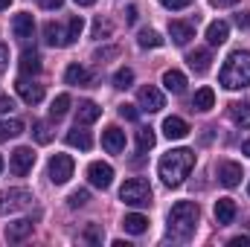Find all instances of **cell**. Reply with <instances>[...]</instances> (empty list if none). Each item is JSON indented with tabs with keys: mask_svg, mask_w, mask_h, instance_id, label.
<instances>
[{
	"mask_svg": "<svg viewBox=\"0 0 250 247\" xmlns=\"http://www.w3.org/2000/svg\"><path fill=\"white\" fill-rule=\"evenodd\" d=\"M192 166H195V151H192V148H172L169 154L160 157L157 172H160L163 184L175 189V186H181L187 181V175L192 172Z\"/></svg>",
	"mask_w": 250,
	"mask_h": 247,
	"instance_id": "6da1fadb",
	"label": "cell"
},
{
	"mask_svg": "<svg viewBox=\"0 0 250 247\" xmlns=\"http://www.w3.org/2000/svg\"><path fill=\"white\" fill-rule=\"evenodd\" d=\"M221 87L227 90H242L250 84V53L248 50H236L230 53V59L221 67V76H218Z\"/></svg>",
	"mask_w": 250,
	"mask_h": 247,
	"instance_id": "7a4b0ae2",
	"label": "cell"
},
{
	"mask_svg": "<svg viewBox=\"0 0 250 247\" xmlns=\"http://www.w3.org/2000/svg\"><path fill=\"white\" fill-rule=\"evenodd\" d=\"M198 218H201V209L198 204L192 201H178L172 209H169V236L172 239H189L198 227Z\"/></svg>",
	"mask_w": 250,
	"mask_h": 247,
	"instance_id": "3957f363",
	"label": "cell"
},
{
	"mask_svg": "<svg viewBox=\"0 0 250 247\" xmlns=\"http://www.w3.org/2000/svg\"><path fill=\"white\" fill-rule=\"evenodd\" d=\"M120 201L128 204V206H148L151 204V186L146 184L143 178H131L120 189Z\"/></svg>",
	"mask_w": 250,
	"mask_h": 247,
	"instance_id": "277c9868",
	"label": "cell"
},
{
	"mask_svg": "<svg viewBox=\"0 0 250 247\" xmlns=\"http://www.w3.org/2000/svg\"><path fill=\"white\" fill-rule=\"evenodd\" d=\"M32 204V192L29 189H3L0 192V212L3 215H12V212H21Z\"/></svg>",
	"mask_w": 250,
	"mask_h": 247,
	"instance_id": "5b68a950",
	"label": "cell"
},
{
	"mask_svg": "<svg viewBox=\"0 0 250 247\" xmlns=\"http://www.w3.org/2000/svg\"><path fill=\"white\" fill-rule=\"evenodd\" d=\"M73 169H76V163H73L70 154H53L50 157V166H47V175H50V181L56 186H62L73 178Z\"/></svg>",
	"mask_w": 250,
	"mask_h": 247,
	"instance_id": "8992f818",
	"label": "cell"
},
{
	"mask_svg": "<svg viewBox=\"0 0 250 247\" xmlns=\"http://www.w3.org/2000/svg\"><path fill=\"white\" fill-rule=\"evenodd\" d=\"M32 166H35V151H32V148L21 145V148H15V151H12V160H9V169H12V175L23 178L26 172H32Z\"/></svg>",
	"mask_w": 250,
	"mask_h": 247,
	"instance_id": "52a82bcc",
	"label": "cell"
},
{
	"mask_svg": "<svg viewBox=\"0 0 250 247\" xmlns=\"http://www.w3.org/2000/svg\"><path fill=\"white\" fill-rule=\"evenodd\" d=\"M137 102H140V108H143V111H148V114H157V111L166 105L163 93H160L154 84H146V87H140V90H137Z\"/></svg>",
	"mask_w": 250,
	"mask_h": 247,
	"instance_id": "ba28073f",
	"label": "cell"
},
{
	"mask_svg": "<svg viewBox=\"0 0 250 247\" xmlns=\"http://www.w3.org/2000/svg\"><path fill=\"white\" fill-rule=\"evenodd\" d=\"M87 181L96 186V189H108V186L114 184V169H111V163H102V160L90 163V166H87Z\"/></svg>",
	"mask_w": 250,
	"mask_h": 247,
	"instance_id": "9c48e42d",
	"label": "cell"
},
{
	"mask_svg": "<svg viewBox=\"0 0 250 247\" xmlns=\"http://www.w3.org/2000/svg\"><path fill=\"white\" fill-rule=\"evenodd\" d=\"M12 32H15L18 41H29L32 32H35V21H32V15H29V12L15 15V18H12Z\"/></svg>",
	"mask_w": 250,
	"mask_h": 247,
	"instance_id": "30bf717a",
	"label": "cell"
},
{
	"mask_svg": "<svg viewBox=\"0 0 250 247\" xmlns=\"http://www.w3.org/2000/svg\"><path fill=\"white\" fill-rule=\"evenodd\" d=\"M15 90H18V96H21L26 105H38V102L44 99V87H41V84H32V82H26V79H18V82H15Z\"/></svg>",
	"mask_w": 250,
	"mask_h": 247,
	"instance_id": "8fae6325",
	"label": "cell"
},
{
	"mask_svg": "<svg viewBox=\"0 0 250 247\" xmlns=\"http://www.w3.org/2000/svg\"><path fill=\"white\" fill-rule=\"evenodd\" d=\"M102 148H105L108 154H120L125 148V131H120L117 125L105 128V131H102Z\"/></svg>",
	"mask_w": 250,
	"mask_h": 247,
	"instance_id": "7c38bea8",
	"label": "cell"
},
{
	"mask_svg": "<svg viewBox=\"0 0 250 247\" xmlns=\"http://www.w3.org/2000/svg\"><path fill=\"white\" fill-rule=\"evenodd\" d=\"M218 184L227 186V189L239 186L242 184V166H239V163H230V160L218 163Z\"/></svg>",
	"mask_w": 250,
	"mask_h": 247,
	"instance_id": "4fadbf2b",
	"label": "cell"
},
{
	"mask_svg": "<svg viewBox=\"0 0 250 247\" xmlns=\"http://www.w3.org/2000/svg\"><path fill=\"white\" fill-rule=\"evenodd\" d=\"M169 35H172V41H175L178 47H184V44H189V41L195 38V23L172 21V23H169Z\"/></svg>",
	"mask_w": 250,
	"mask_h": 247,
	"instance_id": "5bb4252c",
	"label": "cell"
},
{
	"mask_svg": "<svg viewBox=\"0 0 250 247\" xmlns=\"http://www.w3.org/2000/svg\"><path fill=\"white\" fill-rule=\"evenodd\" d=\"M32 218H18V221H12L9 227H6V239L9 242H23L26 236H32Z\"/></svg>",
	"mask_w": 250,
	"mask_h": 247,
	"instance_id": "9a60e30c",
	"label": "cell"
},
{
	"mask_svg": "<svg viewBox=\"0 0 250 247\" xmlns=\"http://www.w3.org/2000/svg\"><path fill=\"white\" fill-rule=\"evenodd\" d=\"M227 35H230V23H227V21H212V23L207 26V41H209V47H221V44L227 41Z\"/></svg>",
	"mask_w": 250,
	"mask_h": 247,
	"instance_id": "2e32d148",
	"label": "cell"
},
{
	"mask_svg": "<svg viewBox=\"0 0 250 247\" xmlns=\"http://www.w3.org/2000/svg\"><path fill=\"white\" fill-rule=\"evenodd\" d=\"M236 218V201L233 198H218L215 201V221L224 227V224H233Z\"/></svg>",
	"mask_w": 250,
	"mask_h": 247,
	"instance_id": "e0dca14e",
	"label": "cell"
},
{
	"mask_svg": "<svg viewBox=\"0 0 250 247\" xmlns=\"http://www.w3.org/2000/svg\"><path fill=\"white\" fill-rule=\"evenodd\" d=\"M163 134H166L169 140H184L189 134L187 120H181V117H166V120H163Z\"/></svg>",
	"mask_w": 250,
	"mask_h": 247,
	"instance_id": "ac0fdd59",
	"label": "cell"
},
{
	"mask_svg": "<svg viewBox=\"0 0 250 247\" xmlns=\"http://www.w3.org/2000/svg\"><path fill=\"white\" fill-rule=\"evenodd\" d=\"M123 227H125V233H131V236H143L148 230V218L140 215V212H128L123 218Z\"/></svg>",
	"mask_w": 250,
	"mask_h": 247,
	"instance_id": "d6986e66",
	"label": "cell"
},
{
	"mask_svg": "<svg viewBox=\"0 0 250 247\" xmlns=\"http://www.w3.org/2000/svg\"><path fill=\"white\" fill-rule=\"evenodd\" d=\"M99 114H102V108L96 105V102H82L79 105V111H76V125H90L99 120Z\"/></svg>",
	"mask_w": 250,
	"mask_h": 247,
	"instance_id": "ffe728a7",
	"label": "cell"
},
{
	"mask_svg": "<svg viewBox=\"0 0 250 247\" xmlns=\"http://www.w3.org/2000/svg\"><path fill=\"white\" fill-rule=\"evenodd\" d=\"M64 82H67V84H79V87H87V84H90V73H87L82 64H70V67L64 70Z\"/></svg>",
	"mask_w": 250,
	"mask_h": 247,
	"instance_id": "44dd1931",
	"label": "cell"
},
{
	"mask_svg": "<svg viewBox=\"0 0 250 247\" xmlns=\"http://www.w3.org/2000/svg\"><path fill=\"white\" fill-rule=\"evenodd\" d=\"M163 87H166L169 93H184V90H187V76H184L181 70H166V73H163Z\"/></svg>",
	"mask_w": 250,
	"mask_h": 247,
	"instance_id": "7402d4cb",
	"label": "cell"
},
{
	"mask_svg": "<svg viewBox=\"0 0 250 247\" xmlns=\"http://www.w3.org/2000/svg\"><path fill=\"white\" fill-rule=\"evenodd\" d=\"M212 105H215V93H212V87H201V90H195V96H192V108H195V111L207 114V111H212Z\"/></svg>",
	"mask_w": 250,
	"mask_h": 247,
	"instance_id": "603a6c76",
	"label": "cell"
},
{
	"mask_svg": "<svg viewBox=\"0 0 250 247\" xmlns=\"http://www.w3.org/2000/svg\"><path fill=\"white\" fill-rule=\"evenodd\" d=\"M67 145H73V148H82V151H87L90 145H93V137L84 131V128H73V131H67Z\"/></svg>",
	"mask_w": 250,
	"mask_h": 247,
	"instance_id": "cb8c5ba5",
	"label": "cell"
},
{
	"mask_svg": "<svg viewBox=\"0 0 250 247\" xmlns=\"http://www.w3.org/2000/svg\"><path fill=\"white\" fill-rule=\"evenodd\" d=\"M21 73H23V76L41 73V56H38L35 50H23V53H21Z\"/></svg>",
	"mask_w": 250,
	"mask_h": 247,
	"instance_id": "d4e9b609",
	"label": "cell"
},
{
	"mask_svg": "<svg viewBox=\"0 0 250 247\" xmlns=\"http://www.w3.org/2000/svg\"><path fill=\"white\" fill-rule=\"evenodd\" d=\"M44 41L50 47H67V32H64L59 23H47L44 26Z\"/></svg>",
	"mask_w": 250,
	"mask_h": 247,
	"instance_id": "484cf974",
	"label": "cell"
},
{
	"mask_svg": "<svg viewBox=\"0 0 250 247\" xmlns=\"http://www.w3.org/2000/svg\"><path fill=\"white\" fill-rule=\"evenodd\" d=\"M187 62H189V67H192L195 73H207L212 59H209V50H192V53L187 56Z\"/></svg>",
	"mask_w": 250,
	"mask_h": 247,
	"instance_id": "4316f807",
	"label": "cell"
},
{
	"mask_svg": "<svg viewBox=\"0 0 250 247\" xmlns=\"http://www.w3.org/2000/svg\"><path fill=\"white\" fill-rule=\"evenodd\" d=\"M21 134H23V123H21V120H3V123H0V143L15 140V137H21Z\"/></svg>",
	"mask_w": 250,
	"mask_h": 247,
	"instance_id": "83f0119b",
	"label": "cell"
},
{
	"mask_svg": "<svg viewBox=\"0 0 250 247\" xmlns=\"http://www.w3.org/2000/svg\"><path fill=\"white\" fill-rule=\"evenodd\" d=\"M230 120L239 125V128H250V102H239V105H233Z\"/></svg>",
	"mask_w": 250,
	"mask_h": 247,
	"instance_id": "f1b7e54d",
	"label": "cell"
},
{
	"mask_svg": "<svg viewBox=\"0 0 250 247\" xmlns=\"http://www.w3.org/2000/svg\"><path fill=\"white\" fill-rule=\"evenodd\" d=\"M67 111H70V96H67V93L56 96L53 105H50V117H53V120H62V117H67Z\"/></svg>",
	"mask_w": 250,
	"mask_h": 247,
	"instance_id": "f546056e",
	"label": "cell"
},
{
	"mask_svg": "<svg viewBox=\"0 0 250 247\" xmlns=\"http://www.w3.org/2000/svg\"><path fill=\"white\" fill-rule=\"evenodd\" d=\"M82 29H84V18H82V15H73V18L67 21V47L82 35Z\"/></svg>",
	"mask_w": 250,
	"mask_h": 247,
	"instance_id": "4dcf8cb0",
	"label": "cell"
},
{
	"mask_svg": "<svg viewBox=\"0 0 250 247\" xmlns=\"http://www.w3.org/2000/svg\"><path fill=\"white\" fill-rule=\"evenodd\" d=\"M137 41H140V47H146V50H148V47H151V50H154V47H163V38H160V32H154V29H143V32L137 35Z\"/></svg>",
	"mask_w": 250,
	"mask_h": 247,
	"instance_id": "1f68e13d",
	"label": "cell"
},
{
	"mask_svg": "<svg viewBox=\"0 0 250 247\" xmlns=\"http://www.w3.org/2000/svg\"><path fill=\"white\" fill-rule=\"evenodd\" d=\"M154 143H157V137H154L151 128H140V131H137V148H140V151L154 148Z\"/></svg>",
	"mask_w": 250,
	"mask_h": 247,
	"instance_id": "d6a6232c",
	"label": "cell"
},
{
	"mask_svg": "<svg viewBox=\"0 0 250 247\" xmlns=\"http://www.w3.org/2000/svg\"><path fill=\"white\" fill-rule=\"evenodd\" d=\"M131 82H134V70H128V67L117 70V76H114V87L125 90V87H131Z\"/></svg>",
	"mask_w": 250,
	"mask_h": 247,
	"instance_id": "836d02e7",
	"label": "cell"
},
{
	"mask_svg": "<svg viewBox=\"0 0 250 247\" xmlns=\"http://www.w3.org/2000/svg\"><path fill=\"white\" fill-rule=\"evenodd\" d=\"M87 201H90V192H87V189H76V192H73V195L67 198V204H70L73 209H79V206H84Z\"/></svg>",
	"mask_w": 250,
	"mask_h": 247,
	"instance_id": "e575fe53",
	"label": "cell"
},
{
	"mask_svg": "<svg viewBox=\"0 0 250 247\" xmlns=\"http://www.w3.org/2000/svg\"><path fill=\"white\" fill-rule=\"evenodd\" d=\"M35 140H38L41 145H47V143L53 140V131H50L47 123H35Z\"/></svg>",
	"mask_w": 250,
	"mask_h": 247,
	"instance_id": "d590c367",
	"label": "cell"
},
{
	"mask_svg": "<svg viewBox=\"0 0 250 247\" xmlns=\"http://www.w3.org/2000/svg\"><path fill=\"white\" fill-rule=\"evenodd\" d=\"M120 117H123V120H128V123H134V120L140 117V111H137L134 105H120Z\"/></svg>",
	"mask_w": 250,
	"mask_h": 247,
	"instance_id": "8d00e7d4",
	"label": "cell"
},
{
	"mask_svg": "<svg viewBox=\"0 0 250 247\" xmlns=\"http://www.w3.org/2000/svg\"><path fill=\"white\" fill-rule=\"evenodd\" d=\"M108 32H111V23H105V21L99 18V21L93 23V38H102V35H108Z\"/></svg>",
	"mask_w": 250,
	"mask_h": 247,
	"instance_id": "74e56055",
	"label": "cell"
},
{
	"mask_svg": "<svg viewBox=\"0 0 250 247\" xmlns=\"http://www.w3.org/2000/svg\"><path fill=\"white\" fill-rule=\"evenodd\" d=\"M111 56H120V50H117V47H108V50H96V62H105V59H111Z\"/></svg>",
	"mask_w": 250,
	"mask_h": 247,
	"instance_id": "f35d334b",
	"label": "cell"
},
{
	"mask_svg": "<svg viewBox=\"0 0 250 247\" xmlns=\"http://www.w3.org/2000/svg\"><path fill=\"white\" fill-rule=\"evenodd\" d=\"M160 3H163L166 9H187L192 0H160Z\"/></svg>",
	"mask_w": 250,
	"mask_h": 247,
	"instance_id": "ab89813d",
	"label": "cell"
},
{
	"mask_svg": "<svg viewBox=\"0 0 250 247\" xmlns=\"http://www.w3.org/2000/svg\"><path fill=\"white\" fill-rule=\"evenodd\" d=\"M9 111H15V99L0 96V114H9Z\"/></svg>",
	"mask_w": 250,
	"mask_h": 247,
	"instance_id": "60d3db41",
	"label": "cell"
},
{
	"mask_svg": "<svg viewBox=\"0 0 250 247\" xmlns=\"http://www.w3.org/2000/svg\"><path fill=\"white\" fill-rule=\"evenodd\" d=\"M6 64H9V47H6V44H0V73L6 70Z\"/></svg>",
	"mask_w": 250,
	"mask_h": 247,
	"instance_id": "b9f144b4",
	"label": "cell"
},
{
	"mask_svg": "<svg viewBox=\"0 0 250 247\" xmlns=\"http://www.w3.org/2000/svg\"><path fill=\"white\" fill-rule=\"evenodd\" d=\"M236 23H239V29H250V12H245V15H236Z\"/></svg>",
	"mask_w": 250,
	"mask_h": 247,
	"instance_id": "7bdbcfd3",
	"label": "cell"
},
{
	"mask_svg": "<svg viewBox=\"0 0 250 247\" xmlns=\"http://www.w3.org/2000/svg\"><path fill=\"white\" fill-rule=\"evenodd\" d=\"M137 21V6H125V23H134Z\"/></svg>",
	"mask_w": 250,
	"mask_h": 247,
	"instance_id": "ee69618b",
	"label": "cell"
},
{
	"mask_svg": "<svg viewBox=\"0 0 250 247\" xmlns=\"http://www.w3.org/2000/svg\"><path fill=\"white\" fill-rule=\"evenodd\" d=\"M250 239L248 236H236V239H230V247H248Z\"/></svg>",
	"mask_w": 250,
	"mask_h": 247,
	"instance_id": "f6af8a7d",
	"label": "cell"
},
{
	"mask_svg": "<svg viewBox=\"0 0 250 247\" xmlns=\"http://www.w3.org/2000/svg\"><path fill=\"white\" fill-rule=\"evenodd\" d=\"M87 239H90V242H102V233H99L96 227H90V230H87Z\"/></svg>",
	"mask_w": 250,
	"mask_h": 247,
	"instance_id": "bcb514c9",
	"label": "cell"
},
{
	"mask_svg": "<svg viewBox=\"0 0 250 247\" xmlns=\"http://www.w3.org/2000/svg\"><path fill=\"white\" fill-rule=\"evenodd\" d=\"M62 3H64V0H41V6H44V9H59Z\"/></svg>",
	"mask_w": 250,
	"mask_h": 247,
	"instance_id": "7dc6e473",
	"label": "cell"
},
{
	"mask_svg": "<svg viewBox=\"0 0 250 247\" xmlns=\"http://www.w3.org/2000/svg\"><path fill=\"white\" fill-rule=\"evenodd\" d=\"M212 6H233V3H239V0H209Z\"/></svg>",
	"mask_w": 250,
	"mask_h": 247,
	"instance_id": "c3c4849f",
	"label": "cell"
},
{
	"mask_svg": "<svg viewBox=\"0 0 250 247\" xmlns=\"http://www.w3.org/2000/svg\"><path fill=\"white\" fill-rule=\"evenodd\" d=\"M242 154H248V157H250V140H245V143H242Z\"/></svg>",
	"mask_w": 250,
	"mask_h": 247,
	"instance_id": "681fc988",
	"label": "cell"
},
{
	"mask_svg": "<svg viewBox=\"0 0 250 247\" xmlns=\"http://www.w3.org/2000/svg\"><path fill=\"white\" fill-rule=\"evenodd\" d=\"M76 3H79V6H93L96 0H76Z\"/></svg>",
	"mask_w": 250,
	"mask_h": 247,
	"instance_id": "f907efd6",
	"label": "cell"
},
{
	"mask_svg": "<svg viewBox=\"0 0 250 247\" xmlns=\"http://www.w3.org/2000/svg\"><path fill=\"white\" fill-rule=\"evenodd\" d=\"M9 3H12V0H0V9H9Z\"/></svg>",
	"mask_w": 250,
	"mask_h": 247,
	"instance_id": "816d5d0a",
	"label": "cell"
},
{
	"mask_svg": "<svg viewBox=\"0 0 250 247\" xmlns=\"http://www.w3.org/2000/svg\"><path fill=\"white\" fill-rule=\"evenodd\" d=\"M0 172H3V157H0Z\"/></svg>",
	"mask_w": 250,
	"mask_h": 247,
	"instance_id": "f5cc1de1",
	"label": "cell"
},
{
	"mask_svg": "<svg viewBox=\"0 0 250 247\" xmlns=\"http://www.w3.org/2000/svg\"><path fill=\"white\" fill-rule=\"evenodd\" d=\"M248 192H250V186H248Z\"/></svg>",
	"mask_w": 250,
	"mask_h": 247,
	"instance_id": "db71d44e",
	"label": "cell"
}]
</instances>
